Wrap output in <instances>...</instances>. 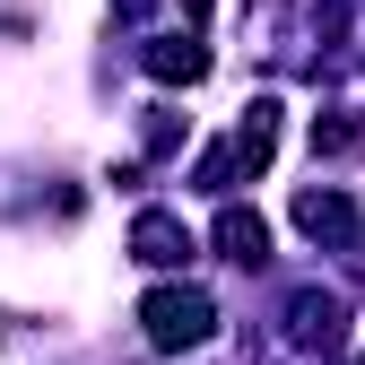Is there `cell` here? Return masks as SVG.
I'll list each match as a JSON object with an SVG mask.
<instances>
[{"mask_svg": "<svg viewBox=\"0 0 365 365\" xmlns=\"http://www.w3.org/2000/svg\"><path fill=\"white\" fill-rule=\"evenodd\" d=\"M140 322H148V339H157V348H200L217 313H209V296H200V287H157V296L140 304Z\"/></svg>", "mask_w": 365, "mask_h": 365, "instance_id": "obj_1", "label": "cell"}, {"mask_svg": "<svg viewBox=\"0 0 365 365\" xmlns=\"http://www.w3.org/2000/svg\"><path fill=\"white\" fill-rule=\"evenodd\" d=\"M217 244H226V261H261V252H269L261 217H244V209H226V217H217Z\"/></svg>", "mask_w": 365, "mask_h": 365, "instance_id": "obj_2", "label": "cell"}, {"mask_svg": "<svg viewBox=\"0 0 365 365\" xmlns=\"http://www.w3.org/2000/svg\"><path fill=\"white\" fill-rule=\"evenodd\" d=\"M130 244H140V261H182V252H192V235H182L174 217H140V235H130Z\"/></svg>", "mask_w": 365, "mask_h": 365, "instance_id": "obj_3", "label": "cell"}, {"mask_svg": "<svg viewBox=\"0 0 365 365\" xmlns=\"http://www.w3.org/2000/svg\"><path fill=\"white\" fill-rule=\"evenodd\" d=\"M148 70H157V78H200V70H209V53H200V43H157Z\"/></svg>", "mask_w": 365, "mask_h": 365, "instance_id": "obj_4", "label": "cell"}]
</instances>
